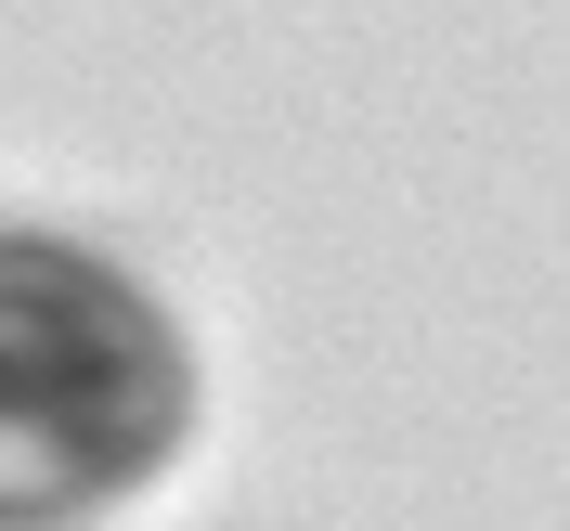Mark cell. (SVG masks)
I'll return each mask as SVG.
<instances>
[{"mask_svg":"<svg viewBox=\"0 0 570 531\" xmlns=\"http://www.w3.org/2000/svg\"><path fill=\"white\" fill-rule=\"evenodd\" d=\"M195 427L181 324L66 234H0V531H91Z\"/></svg>","mask_w":570,"mask_h":531,"instance_id":"1","label":"cell"}]
</instances>
